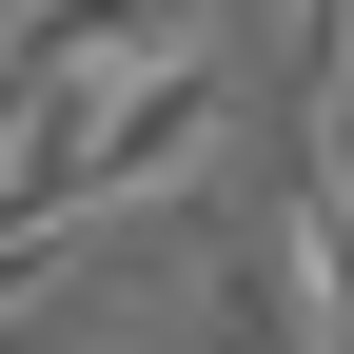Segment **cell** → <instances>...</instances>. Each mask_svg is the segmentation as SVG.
Instances as JSON below:
<instances>
[{"instance_id": "obj_2", "label": "cell", "mask_w": 354, "mask_h": 354, "mask_svg": "<svg viewBox=\"0 0 354 354\" xmlns=\"http://www.w3.org/2000/svg\"><path fill=\"white\" fill-rule=\"evenodd\" d=\"M295 99L354 118V0H295Z\"/></svg>"}, {"instance_id": "obj_1", "label": "cell", "mask_w": 354, "mask_h": 354, "mask_svg": "<svg viewBox=\"0 0 354 354\" xmlns=\"http://www.w3.org/2000/svg\"><path fill=\"white\" fill-rule=\"evenodd\" d=\"M276 236H295V295H315V354H354V177H295Z\"/></svg>"}]
</instances>
